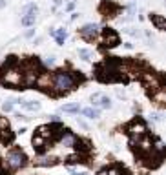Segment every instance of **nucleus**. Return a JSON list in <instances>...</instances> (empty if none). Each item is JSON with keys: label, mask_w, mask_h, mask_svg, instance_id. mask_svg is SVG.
<instances>
[{"label": "nucleus", "mask_w": 166, "mask_h": 175, "mask_svg": "<svg viewBox=\"0 0 166 175\" xmlns=\"http://www.w3.org/2000/svg\"><path fill=\"white\" fill-rule=\"evenodd\" d=\"M79 80H80V77H75L69 71H64V69L55 71L53 79H51V91L57 93V95H66V93H69L77 88Z\"/></svg>", "instance_id": "f257e3e1"}, {"label": "nucleus", "mask_w": 166, "mask_h": 175, "mask_svg": "<svg viewBox=\"0 0 166 175\" xmlns=\"http://www.w3.org/2000/svg\"><path fill=\"white\" fill-rule=\"evenodd\" d=\"M0 84L5 86H22V68L16 57H9V60L0 69Z\"/></svg>", "instance_id": "f03ea898"}, {"label": "nucleus", "mask_w": 166, "mask_h": 175, "mask_svg": "<svg viewBox=\"0 0 166 175\" xmlns=\"http://www.w3.org/2000/svg\"><path fill=\"white\" fill-rule=\"evenodd\" d=\"M20 68H22V86H26V88L35 86V80L38 75V62L27 60V62H22Z\"/></svg>", "instance_id": "7ed1b4c3"}, {"label": "nucleus", "mask_w": 166, "mask_h": 175, "mask_svg": "<svg viewBox=\"0 0 166 175\" xmlns=\"http://www.w3.org/2000/svg\"><path fill=\"white\" fill-rule=\"evenodd\" d=\"M26 155H24V152H20V150H11V152H7V155H5V166L9 168V170H13V172H16V170H22L24 166H26Z\"/></svg>", "instance_id": "20e7f679"}, {"label": "nucleus", "mask_w": 166, "mask_h": 175, "mask_svg": "<svg viewBox=\"0 0 166 175\" xmlns=\"http://www.w3.org/2000/svg\"><path fill=\"white\" fill-rule=\"evenodd\" d=\"M143 84H144V88H146L150 93H154V91H157L159 88H163V79H161L157 73L146 71V73H143Z\"/></svg>", "instance_id": "39448f33"}, {"label": "nucleus", "mask_w": 166, "mask_h": 175, "mask_svg": "<svg viewBox=\"0 0 166 175\" xmlns=\"http://www.w3.org/2000/svg\"><path fill=\"white\" fill-rule=\"evenodd\" d=\"M152 139L150 137H146V135H143V137H132V146H135L137 148V152L143 155V157H146L150 152H152Z\"/></svg>", "instance_id": "423d86ee"}, {"label": "nucleus", "mask_w": 166, "mask_h": 175, "mask_svg": "<svg viewBox=\"0 0 166 175\" xmlns=\"http://www.w3.org/2000/svg\"><path fill=\"white\" fill-rule=\"evenodd\" d=\"M79 35H80L84 40L91 42V40H95V38H97V35H99V26H97V24H93V22L84 24V26L79 29Z\"/></svg>", "instance_id": "0eeeda50"}, {"label": "nucleus", "mask_w": 166, "mask_h": 175, "mask_svg": "<svg viewBox=\"0 0 166 175\" xmlns=\"http://www.w3.org/2000/svg\"><path fill=\"white\" fill-rule=\"evenodd\" d=\"M126 131L132 135V137H143V135H146V131H148V128H146V124L143 122V121H132L128 126H126Z\"/></svg>", "instance_id": "6e6552de"}, {"label": "nucleus", "mask_w": 166, "mask_h": 175, "mask_svg": "<svg viewBox=\"0 0 166 175\" xmlns=\"http://www.w3.org/2000/svg\"><path fill=\"white\" fill-rule=\"evenodd\" d=\"M119 42H121V38H119V35H117L115 31H111V29H104V33H102V44H104V47L111 49V47L119 46Z\"/></svg>", "instance_id": "1a4fd4ad"}, {"label": "nucleus", "mask_w": 166, "mask_h": 175, "mask_svg": "<svg viewBox=\"0 0 166 175\" xmlns=\"http://www.w3.org/2000/svg\"><path fill=\"white\" fill-rule=\"evenodd\" d=\"M51 79H53V73H49V71H38L37 80H35V86L40 88V89H51Z\"/></svg>", "instance_id": "9d476101"}, {"label": "nucleus", "mask_w": 166, "mask_h": 175, "mask_svg": "<svg viewBox=\"0 0 166 175\" xmlns=\"http://www.w3.org/2000/svg\"><path fill=\"white\" fill-rule=\"evenodd\" d=\"M77 141H79V137L73 135L71 130L66 128V130H62V133H60V142H58V146H62V148H71V146L77 144Z\"/></svg>", "instance_id": "9b49d317"}, {"label": "nucleus", "mask_w": 166, "mask_h": 175, "mask_svg": "<svg viewBox=\"0 0 166 175\" xmlns=\"http://www.w3.org/2000/svg\"><path fill=\"white\" fill-rule=\"evenodd\" d=\"M55 163H57V157L55 155H49V153L40 155V157L35 159V166H53Z\"/></svg>", "instance_id": "f8f14e48"}, {"label": "nucleus", "mask_w": 166, "mask_h": 175, "mask_svg": "<svg viewBox=\"0 0 166 175\" xmlns=\"http://www.w3.org/2000/svg\"><path fill=\"white\" fill-rule=\"evenodd\" d=\"M152 95V100L155 102V104H159V106H163L166 102V89H164V86L163 88H159L157 91H154V93H150Z\"/></svg>", "instance_id": "ddd939ff"}, {"label": "nucleus", "mask_w": 166, "mask_h": 175, "mask_svg": "<svg viewBox=\"0 0 166 175\" xmlns=\"http://www.w3.org/2000/svg\"><path fill=\"white\" fill-rule=\"evenodd\" d=\"M15 102H18L24 110H27V111H38L40 110V102H37V100H15Z\"/></svg>", "instance_id": "4468645a"}, {"label": "nucleus", "mask_w": 166, "mask_h": 175, "mask_svg": "<svg viewBox=\"0 0 166 175\" xmlns=\"http://www.w3.org/2000/svg\"><path fill=\"white\" fill-rule=\"evenodd\" d=\"M35 135H38V137H42L46 141H51L53 139V130H51V126H40Z\"/></svg>", "instance_id": "2eb2a0df"}, {"label": "nucleus", "mask_w": 166, "mask_h": 175, "mask_svg": "<svg viewBox=\"0 0 166 175\" xmlns=\"http://www.w3.org/2000/svg\"><path fill=\"white\" fill-rule=\"evenodd\" d=\"M51 37H55L58 46H64V40L68 38V31L66 29H57V31H51Z\"/></svg>", "instance_id": "dca6fc26"}, {"label": "nucleus", "mask_w": 166, "mask_h": 175, "mask_svg": "<svg viewBox=\"0 0 166 175\" xmlns=\"http://www.w3.org/2000/svg\"><path fill=\"white\" fill-rule=\"evenodd\" d=\"M150 20L155 24V27H157L159 31H163V29L166 27V20H164L163 15H150Z\"/></svg>", "instance_id": "f3484780"}, {"label": "nucleus", "mask_w": 166, "mask_h": 175, "mask_svg": "<svg viewBox=\"0 0 166 175\" xmlns=\"http://www.w3.org/2000/svg\"><path fill=\"white\" fill-rule=\"evenodd\" d=\"M93 106H99V108H111V99L110 97H106V95H101L95 102H93Z\"/></svg>", "instance_id": "a211bd4d"}, {"label": "nucleus", "mask_w": 166, "mask_h": 175, "mask_svg": "<svg viewBox=\"0 0 166 175\" xmlns=\"http://www.w3.org/2000/svg\"><path fill=\"white\" fill-rule=\"evenodd\" d=\"M66 163L68 164H80V163H84V155L82 153H71L66 157Z\"/></svg>", "instance_id": "6ab92c4d"}, {"label": "nucleus", "mask_w": 166, "mask_h": 175, "mask_svg": "<svg viewBox=\"0 0 166 175\" xmlns=\"http://www.w3.org/2000/svg\"><path fill=\"white\" fill-rule=\"evenodd\" d=\"M46 144H48V141H46V139H42V137H38V135H35V137H33V146H35L37 150L44 152V150H46Z\"/></svg>", "instance_id": "aec40b11"}, {"label": "nucleus", "mask_w": 166, "mask_h": 175, "mask_svg": "<svg viewBox=\"0 0 166 175\" xmlns=\"http://www.w3.org/2000/svg\"><path fill=\"white\" fill-rule=\"evenodd\" d=\"M80 111H82V115L88 117V119H97V117H99V108H84V110H80Z\"/></svg>", "instance_id": "412c9836"}, {"label": "nucleus", "mask_w": 166, "mask_h": 175, "mask_svg": "<svg viewBox=\"0 0 166 175\" xmlns=\"http://www.w3.org/2000/svg\"><path fill=\"white\" fill-rule=\"evenodd\" d=\"M102 13H104V16H115V15L119 13V9H117L115 5L108 4V5H104V7H102Z\"/></svg>", "instance_id": "4be33fe9"}, {"label": "nucleus", "mask_w": 166, "mask_h": 175, "mask_svg": "<svg viewBox=\"0 0 166 175\" xmlns=\"http://www.w3.org/2000/svg\"><path fill=\"white\" fill-rule=\"evenodd\" d=\"M62 111H66V113H79L80 106L79 104H66V106H62Z\"/></svg>", "instance_id": "5701e85b"}, {"label": "nucleus", "mask_w": 166, "mask_h": 175, "mask_svg": "<svg viewBox=\"0 0 166 175\" xmlns=\"http://www.w3.org/2000/svg\"><path fill=\"white\" fill-rule=\"evenodd\" d=\"M79 57H80L82 60H91V58H93V53H91L90 49H79Z\"/></svg>", "instance_id": "b1692460"}, {"label": "nucleus", "mask_w": 166, "mask_h": 175, "mask_svg": "<svg viewBox=\"0 0 166 175\" xmlns=\"http://www.w3.org/2000/svg\"><path fill=\"white\" fill-rule=\"evenodd\" d=\"M106 175H122V170L119 166H111V168L106 170Z\"/></svg>", "instance_id": "393cba45"}, {"label": "nucleus", "mask_w": 166, "mask_h": 175, "mask_svg": "<svg viewBox=\"0 0 166 175\" xmlns=\"http://www.w3.org/2000/svg\"><path fill=\"white\" fill-rule=\"evenodd\" d=\"M13 104H15V100H7V102H4V104H2V110H4L5 113H9V111L13 110Z\"/></svg>", "instance_id": "a878e982"}, {"label": "nucleus", "mask_w": 166, "mask_h": 175, "mask_svg": "<svg viewBox=\"0 0 166 175\" xmlns=\"http://www.w3.org/2000/svg\"><path fill=\"white\" fill-rule=\"evenodd\" d=\"M7 128H9V121L5 117H0V131L2 130H7Z\"/></svg>", "instance_id": "bb28decb"}, {"label": "nucleus", "mask_w": 166, "mask_h": 175, "mask_svg": "<svg viewBox=\"0 0 166 175\" xmlns=\"http://www.w3.org/2000/svg\"><path fill=\"white\" fill-rule=\"evenodd\" d=\"M44 64H46V66H49V68H51V66H53V64H55V57H46V58H44Z\"/></svg>", "instance_id": "cd10ccee"}, {"label": "nucleus", "mask_w": 166, "mask_h": 175, "mask_svg": "<svg viewBox=\"0 0 166 175\" xmlns=\"http://www.w3.org/2000/svg\"><path fill=\"white\" fill-rule=\"evenodd\" d=\"M33 35H35V29H27V31L24 33V38H31Z\"/></svg>", "instance_id": "c85d7f7f"}, {"label": "nucleus", "mask_w": 166, "mask_h": 175, "mask_svg": "<svg viewBox=\"0 0 166 175\" xmlns=\"http://www.w3.org/2000/svg\"><path fill=\"white\" fill-rule=\"evenodd\" d=\"M152 119L154 121H161L163 119V113H152Z\"/></svg>", "instance_id": "c756f323"}, {"label": "nucleus", "mask_w": 166, "mask_h": 175, "mask_svg": "<svg viewBox=\"0 0 166 175\" xmlns=\"http://www.w3.org/2000/svg\"><path fill=\"white\" fill-rule=\"evenodd\" d=\"M73 7H75V2H69V4L66 5V11H73Z\"/></svg>", "instance_id": "7c9ffc66"}, {"label": "nucleus", "mask_w": 166, "mask_h": 175, "mask_svg": "<svg viewBox=\"0 0 166 175\" xmlns=\"http://www.w3.org/2000/svg\"><path fill=\"white\" fill-rule=\"evenodd\" d=\"M73 175H88V172H77V170H69Z\"/></svg>", "instance_id": "2f4dec72"}, {"label": "nucleus", "mask_w": 166, "mask_h": 175, "mask_svg": "<svg viewBox=\"0 0 166 175\" xmlns=\"http://www.w3.org/2000/svg\"><path fill=\"white\" fill-rule=\"evenodd\" d=\"M124 47H126V49H133V44H132V42H126Z\"/></svg>", "instance_id": "473e14b6"}, {"label": "nucleus", "mask_w": 166, "mask_h": 175, "mask_svg": "<svg viewBox=\"0 0 166 175\" xmlns=\"http://www.w3.org/2000/svg\"><path fill=\"white\" fill-rule=\"evenodd\" d=\"M5 5V0H0V7H4Z\"/></svg>", "instance_id": "72a5a7b5"}, {"label": "nucleus", "mask_w": 166, "mask_h": 175, "mask_svg": "<svg viewBox=\"0 0 166 175\" xmlns=\"http://www.w3.org/2000/svg\"><path fill=\"white\" fill-rule=\"evenodd\" d=\"M99 175H106V170H101V172H99Z\"/></svg>", "instance_id": "f704fd0d"}, {"label": "nucleus", "mask_w": 166, "mask_h": 175, "mask_svg": "<svg viewBox=\"0 0 166 175\" xmlns=\"http://www.w3.org/2000/svg\"><path fill=\"white\" fill-rule=\"evenodd\" d=\"M60 2H62V0H55V5H60Z\"/></svg>", "instance_id": "c9c22d12"}, {"label": "nucleus", "mask_w": 166, "mask_h": 175, "mask_svg": "<svg viewBox=\"0 0 166 175\" xmlns=\"http://www.w3.org/2000/svg\"><path fill=\"white\" fill-rule=\"evenodd\" d=\"M2 166H4V163H0V173H2Z\"/></svg>", "instance_id": "e433bc0d"}, {"label": "nucleus", "mask_w": 166, "mask_h": 175, "mask_svg": "<svg viewBox=\"0 0 166 175\" xmlns=\"http://www.w3.org/2000/svg\"><path fill=\"white\" fill-rule=\"evenodd\" d=\"M71 2H77V0H71Z\"/></svg>", "instance_id": "4c0bfd02"}]
</instances>
